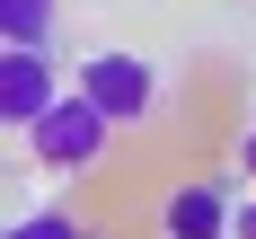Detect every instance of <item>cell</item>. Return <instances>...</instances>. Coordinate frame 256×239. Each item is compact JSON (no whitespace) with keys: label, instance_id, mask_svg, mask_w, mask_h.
<instances>
[{"label":"cell","instance_id":"6da1fadb","mask_svg":"<svg viewBox=\"0 0 256 239\" xmlns=\"http://www.w3.org/2000/svg\"><path fill=\"white\" fill-rule=\"evenodd\" d=\"M80 98L98 106L106 124H142L159 106V71L142 53H88V62H80Z\"/></svg>","mask_w":256,"mask_h":239},{"label":"cell","instance_id":"7a4b0ae2","mask_svg":"<svg viewBox=\"0 0 256 239\" xmlns=\"http://www.w3.org/2000/svg\"><path fill=\"white\" fill-rule=\"evenodd\" d=\"M106 133H115V124H106L98 106L71 89L44 124L26 133V151H36V168H62V177H71V168H98V159H106Z\"/></svg>","mask_w":256,"mask_h":239},{"label":"cell","instance_id":"3957f363","mask_svg":"<svg viewBox=\"0 0 256 239\" xmlns=\"http://www.w3.org/2000/svg\"><path fill=\"white\" fill-rule=\"evenodd\" d=\"M62 98H71V89L53 80V62H44V53H18V45L0 53V124H9V133H36Z\"/></svg>","mask_w":256,"mask_h":239},{"label":"cell","instance_id":"277c9868","mask_svg":"<svg viewBox=\"0 0 256 239\" xmlns=\"http://www.w3.org/2000/svg\"><path fill=\"white\" fill-rule=\"evenodd\" d=\"M159 239H238V195L221 177H186L159 204Z\"/></svg>","mask_w":256,"mask_h":239},{"label":"cell","instance_id":"5b68a950","mask_svg":"<svg viewBox=\"0 0 256 239\" xmlns=\"http://www.w3.org/2000/svg\"><path fill=\"white\" fill-rule=\"evenodd\" d=\"M0 36L18 53H44L53 45V0H0Z\"/></svg>","mask_w":256,"mask_h":239},{"label":"cell","instance_id":"8992f818","mask_svg":"<svg viewBox=\"0 0 256 239\" xmlns=\"http://www.w3.org/2000/svg\"><path fill=\"white\" fill-rule=\"evenodd\" d=\"M0 239H88V230H80L71 212H18V221H9Z\"/></svg>","mask_w":256,"mask_h":239},{"label":"cell","instance_id":"52a82bcc","mask_svg":"<svg viewBox=\"0 0 256 239\" xmlns=\"http://www.w3.org/2000/svg\"><path fill=\"white\" fill-rule=\"evenodd\" d=\"M238 168H248V177H256V124H248V142H238Z\"/></svg>","mask_w":256,"mask_h":239},{"label":"cell","instance_id":"ba28073f","mask_svg":"<svg viewBox=\"0 0 256 239\" xmlns=\"http://www.w3.org/2000/svg\"><path fill=\"white\" fill-rule=\"evenodd\" d=\"M238 239H256V204H238Z\"/></svg>","mask_w":256,"mask_h":239}]
</instances>
